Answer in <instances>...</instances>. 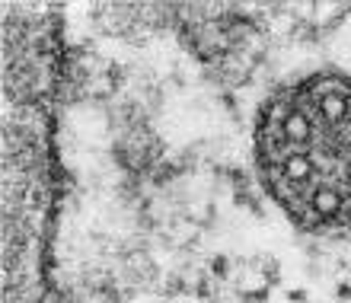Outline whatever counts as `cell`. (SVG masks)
<instances>
[{
    "mask_svg": "<svg viewBox=\"0 0 351 303\" xmlns=\"http://www.w3.org/2000/svg\"><path fill=\"white\" fill-rule=\"evenodd\" d=\"M256 166L278 208L310 233H351V77L313 74L256 119Z\"/></svg>",
    "mask_w": 351,
    "mask_h": 303,
    "instance_id": "obj_1",
    "label": "cell"
}]
</instances>
